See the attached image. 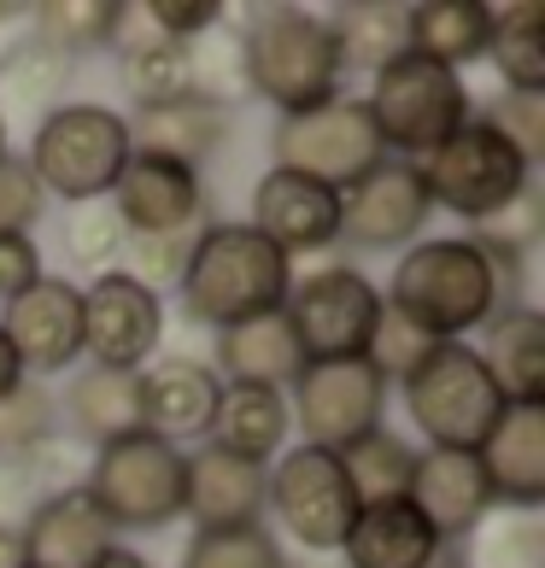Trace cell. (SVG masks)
<instances>
[{"instance_id": "obj_1", "label": "cell", "mask_w": 545, "mask_h": 568, "mask_svg": "<svg viewBox=\"0 0 545 568\" xmlns=\"http://www.w3.org/2000/svg\"><path fill=\"white\" fill-rule=\"evenodd\" d=\"M382 305L434 346L470 341V334H481L498 311H511L493 264L481 258V246L470 235L411 241L400 252V264H393V282L382 293Z\"/></svg>"}, {"instance_id": "obj_2", "label": "cell", "mask_w": 545, "mask_h": 568, "mask_svg": "<svg viewBox=\"0 0 545 568\" xmlns=\"http://www.w3.org/2000/svg\"><path fill=\"white\" fill-rule=\"evenodd\" d=\"M241 89L259 94L276 118H300L341 94V48L323 12L305 7H253L246 30L235 36Z\"/></svg>"}, {"instance_id": "obj_3", "label": "cell", "mask_w": 545, "mask_h": 568, "mask_svg": "<svg viewBox=\"0 0 545 568\" xmlns=\"http://www.w3.org/2000/svg\"><path fill=\"white\" fill-rule=\"evenodd\" d=\"M287 287H293V258L270 246L253 223H205L176 300L188 323L223 334L246 317L282 311Z\"/></svg>"}, {"instance_id": "obj_4", "label": "cell", "mask_w": 545, "mask_h": 568, "mask_svg": "<svg viewBox=\"0 0 545 568\" xmlns=\"http://www.w3.org/2000/svg\"><path fill=\"white\" fill-rule=\"evenodd\" d=\"M135 141H130V118L100 100H65L36 123L30 135V176L41 182L48 200H71V205H100L118 187L123 164H130Z\"/></svg>"}, {"instance_id": "obj_5", "label": "cell", "mask_w": 545, "mask_h": 568, "mask_svg": "<svg viewBox=\"0 0 545 568\" xmlns=\"http://www.w3.org/2000/svg\"><path fill=\"white\" fill-rule=\"evenodd\" d=\"M400 393H405L411 428L423 434L428 452H481V439L511 410V398L498 393V382L470 341L428 346L423 364L400 382Z\"/></svg>"}, {"instance_id": "obj_6", "label": "cell", "mask_w": 545, "mask_h": 568, "mask_svg": "<svg viewBox=\"0 0 545 568\" xmlns=\"http://www.w3.org/2000/svg\"><path fill=\"white\" fill-rule=\"evenodd\" d=\"M364 112L375 123V135H382L387 159L423 164L452 130L470 123L475 100H470L464 71H452V65H440V59H423V53L405 48L400 59H387V65L370 77Z\"/></svg>"}, {"instance_id": "obj_7", "label": "cell", "mask_w": 545, "mask_h": 568, "mask_svg": "<svg viewBox=\"0 0 545 568\" xmlns=\"http://www.w3.org/2000/svg\"><path fill=\"white\" fill-rule=\"evenodd\" d=\"M182 480H188V452L135 428L89 457L82 493L112 521V534H159L182 521Z\"/></svg>"}, {"instance_id": "obj_8", "label": "cell", "mask_w": 545, "mask_h": 568, "mask_svg": "<svg viewBox=\"0 0 545 568\" xmlns=\"http://www.w3.org/2000/svg\"><path fill=\"white\" fill-rule=\"evenodd\" d=\"M264 516L305 557H341L352 521H359V493L334 452L287 446L264 475Z\"/></svg>"}, {"instance_id": "obj_9", "label": "cell", "mask_w": 545, "mask_h": 568, "mask_svg": "<svg viewBox=\"0 0 545 568\" xmlns=\"http://www.w3.org/2000/svg\"><path fill=\"white\" fill-rule=\"evenodd\" d=\"M416 171H423L428 205H440V212H452V217H464L470 229L487 223V217H498V212H505V205L522 194V187L534 182L528 159H522L516 146L498 135L481 112H470L464 130H452L423 164H416Z\"/></svg>"}, {"instance_id": "obj_10", "label": "cell", "mask_w": 545, "mask_h": 568, "mask_svg": "<svg viewBox=\"0 0 545 568\" xmlns=\"http://www.w3.org/2000/svg\"><path fill=\"white\" fill-rule=\"evenodd\" d=\"M270 159H276V171H293L305 182H323L334 194H346L352 182H364L387 159V146L375 135L359 94H334L300 118H282L270 130Z\"/></svg>"}, {"instance_id": "obj_11", "label": "cell", "mask_w": 545, "mask_h": 568, "mask_svg": "<svg viewBox=\"0 0 545 568\" xmlns=\"http://www.w3.org/2000/svg\"><path fill=\"white\" fill-rule=\"evenodd\" d=\"M382 287L359 264H323L311 276H293L282 317L300 341L305 364H334V357H364L382 323Z\"/></svg>"}, {"instance_id": "obj_12", "label": "cell", "mask_w": 545, "mask_h": 568, "mask_svg": "<svg viewBox=\"0 0 545 568\" xmlns=\"http://www.w3.org/2000/svg\"><path fill=\"white\" fill-rule=\"evenodd\" d=\"M387 375L370 357H334V364H305L287 387L293 434L300 446H317L341 457L346 446H359L364 434L382 428L387 416Z\"/></svg>"}, {"instance_id": "obj_13", "label": "cell", "mask_w": 545, "mask_h": 568, "mask_svg": "<svg viewBox=\"0 0 545 568\" xmlns=\"http://www.w3.org/2000/svg\"><path fill=\"white\" fill-rule=\"evenodd\" d=\"M164 346V300L130 282L123 270H100L82 287V357L94 369L135 375Z\"/></svg>"}, {"instance_id": "obj_14", "label": "cell", "mask_w": 545, "mask_h": 568, "mask_svg": "<svg viewBox=\"0 0 545 568\" xmlns=\"http://www.w3.org/2000/svg\"><path fill=\"white\" fill-rule=\"evenodd\" d=\"M434 217L423 171L405 159H382L364 182H352L341 194V241L352 252H405L411 241H423V229Z\"/></svg>"}, {"instance_id": "obj_15", "label": "cell", "mask_w": 545, "mask_h": 568, "mask_svg": "<svg viewBox=\"0 0 545 568\" xmlns=\"http://www.w3.org/2000/svg\"><path fill=\"white\" fill-rule=\"evenodd\" d=\"M0 334L12 341L30 382L77 369L82 357V287L71 276H41L30 293L0 305Z\"/></svg>"}, {"instance_id": "obj_16", "label": "cell", "mask_w": 545, "mask_h": 568, "mask_svg": "<svg viewBox=\"0 0 545 568\" xmlns=\"http://www.w3.org/2000/svg\"><path fill=\"white\" fill-rule=\"evenodd\" d=\"M107 205L118 212L123 235H182V229H205V205L212 200H205L200 171L159 153H130Z\"/></svg>"}, {"instance_id": "obj_17", "label": "cell", "mask_w": 545, "mask_h": 568, "mask_svg": "<svg viewBox=\"0 0 545 568\" xmlns=\"http://www.w3.org/2000/svg\"><path fill=\"white\" fill-rule=\"evenodd\" d=\"M264 463H246L205 439L188 452V480H182V516L194 534H235V528H264Z\"/></svg>"}, {"instance_id": "obj_18", "label": "cell", "mask_w": 545, "mask_h": 568, "mask_svg": "<svg viewBox=\"0 0 545 568\" xmlns=\"http://www.w3.org/2000/svg\"><path fill=\"white\" fill-rule=\"evenodd\" d=\"M218 369L205 357H153L147 369H135V405H141V428L171 439V446H188V439L212 434L218 416Z\"/></svg>"}, {"instance_id": "obj_19", "label": "cell", "mask_w": 545, "mask_h": 568, "mask_svg": "<svg viewBox=\"0 0 545 568\" xmlns=\"http://www.w3.org/2000/svg\"><path fill=\"white\" fill-rule=\"evenodd\" d=\"M253 229L276 252H287V258L329 252V246H341V194L270 164L253 187Z\"/></svg>"}, {"instance_id": "obj_20", "label": "cell", "mask_w": 545, "mask_h": 568, "mask_svg": "<svg viewBox=\"0 0 545 568\" xmlns=\"http://www.w3.org/2000/svg\"><path fill=\"white\" fill-rule=\"evenodd\" d=\"M481 480L493 493V510L539 516L545 504V405H511L498 428L481 439Z\"/></svg>"}, {"instance_id": "obj_21", "label": "cell", "mask_w": 545, "mask_h": 568, "mask_svg": "<svg viewBox=\"0 0 545 568\" xmlns=\"http://www.w3.org/2000/svg\"><path fill=\"white\" fill-rule=\"evenodd\" d=\"M405 498L428 516V528L446 545L470 539L481 521L493 516V493H487V480H481L475 452H416Z\"/></svg>"}, {"instance_id": "obj_22", "label": "cell", "mask_w": 545, "mask_h": 568, "mask_svg": "<svg viewBox=\"0 0 545 568\" xmlns=\"http://www.w3.org/2000/svg\"><path fill=\"white\" fill-rule=\"evenodd\" d=\"M18 534H24L30 568H94L118 545L112 521L94 510V498L82 487H65V493L41 498Z\"/></svg>"}, {"instance_id": "obj_23", "label": "cell", "mask_w": 545, "mask_h": 568, "mask_svg": "<svg viewBox=\"0 0 545 568\" xmlns=\"http://www.w3.org/2000/svg\"><path fill=\"white\" fill-rule=\"evenodd\" d=\"M452 545L428 528V516L411 498H382L364 504L352 534L341 545L346 568H440Z\"/></svg>"}, {"instance_id": "obj_24", "label": "cell", "mask_w": 545, "mask_h": 568, "mask_svg": "<svg viewBox=\"0 0 545 568\" xmlns=\"http://www.w3.org/2000/svg\"><path fill=\"white\" fill-rule=\"evenodd\" d=\"M212 446L235 452L246 463H276L293 439V410L282 387H259V382H223L218 393V416H212Z\"/></svg>"}, {"instance_id": "obj_25", "label": "cell", "mask_w": 545, "mask_h": 568, "mask_svg": "<svg viewBox=\"0 0 545 568\" xmlns=\"http://www.w3.org/2000/svg\"><path fill=\"white\" fill-rule=\"evenodd\" d=\"M212 369L218 382H259V387H293V375L305 369V352L293 341V328L282 311L246 317L235 328L212 334Z\"/></svg>"}, {"instance_id": "obj_26", "label": "cell", "mask_w": 545, "mask_h": 568, "mask_svg": "<svg viewBox=\"0 0 545 568\" xmlns=\"http://www.w3.org/2000/svg\"><path fill=\"white\" fill-rule=\"evenodd\" d=\"M481 364L511 405H545V317L522 300L481 328Z\"/></svg>"}, {"instance_id": "obj_27", "label": "cell", "mask_w": 545, "mask_h": 568, "mask_svg": "<svg viewBox=\"0 0 545 568\" xmlns=\"http://www.w3.org/2000/svg\"><path fill=\"white\" fill-rule=\"evenodd\" d=\"M118 82H123V94H130L135 118L182 106V100H205L200 94V53H194V41H164L153 30H141V36L123 41Z\"/></svg>"}, {"instance_id": "obj_28", "label": "cell", "mask_w": 545, "mask_h": 568, "mask_svg": "<svg viewBox=\"0 0 545 568\" xmlns=\"http://www.w3.org/2000/svg\"><path fill=\"white\" fill-rule=\"evenodd\" d=\"M229 130H235V106H223V100H182V106L130 118L135 153L176 159V164H188V171H200V164L229 141Z\"/></svg>"}, {"instance_id": "obj_29", "label": "cell", "mask_w": 545, "mask_h": 568, "mask_svg": "<svg viewBox=\"0 0 545 568\" xmlns=\"http://www.w3.org/2000/svg\"><path fill=\"white\" fill-rule=\"evenodd\" d=\"M59 416H65L71 434H77L89 452L112 446V439H123V434H135V428H141L135 375L82 364V369L71 375V382H65V393H59Z\"/></svg>"}, {"instance_id": "obj_30", "label": "cell", "mask_w": 545, "mask_h": 568, "mask_svg": "<svg viewBox=\"0 0 545 568\" xmlns=\"http://www.w3.org/2000/svg\"><path fill=\"white\" fill-rule=\"evenodd\" d=\"M405 30L411 53L464 71L493 48V7H481V0H416V7H405Z\"/></svg>"}, {"instance_id": "obj_31", "label": "cell", "mask_w": 545, "mask_h": 568, "mask_svg": "<svg viewBox=\"0 0 545 568\" xmlns=\"http://www.w3.org/2000/svg\"><path fill=\"white\" fill-rule=\"evenodd\" d=\"M65 89H71V59L53 53L48 41H36L30 30L0 53V118L12 123L18 118H48L53 106H65Z\"/></svg>"}, {"instance_id": "obj_32", "label": "cell", "mask_w": 545, "mask_h": 568, "mask_svg": "<svg viewBox=\"0 0 545 568\" xmlns=\"http://www.w3.org/2000/svg\"><path fill=\"white\" fill-rule=\"evenodd\" d=\"M130 0H41V7H30V36L77 65L82 53L118 48L130 30Z\"/></svg>"}, {"instance_id": "obj_33", "label": "cell", "mask_w": 545, "mask_h": 568, "mask_svg": "<svg viewBox=\"0 0 545 568\" xmlns=\"http://www.w3.org/2000/svg\"><path fill=\"white\" fill-rule=\"evenodd\" d=\"M329 30H334V48H341V65L364 71V77H375L387 59H400L411 48L405 7H387V0H352V7H334Z\"/></svg>"}, {"instance_id": "obj_34", "label": "cell", "mask_w": 545, "mask_h": 568, "mask_svg": "<svg viewBox=\"0 0 545 568\" xmlns=\"http://www.w3.org/2000/svg\"><path fill=\"white\" fill-rule=\"evenodd\" d=\"M511 94H545V12L539 7H493V48Z\"/></svg>"}, {"instance_id": "obj_35", "label": "cell", "mask_w": 545, "mask_h": 568, "mask_svg": "<svg viewBox=\"0 0 545 568\" xmlns=\"http://www.w3.org/2000/svg\"><path fill=\"white\" fill-rule=\"evenodd\" d=\"M341 469L352 480V493H359V510L364 504H382V498H405L411 469H416V446L382 423L375 434H364L359 446L341 452Z\"/></svg>"}, {"instance_id": "obj_36", "label": "cell", "mask_w": 545, "mask_h": 568, "mask_svg": "<svg viewBox=\"0 0 545 568\" xmlns=\"http://www.w3.org/2000/svg\"><path fill=\"white\" fill-rule=\"evenodd\" d=\"M59 434V393L48 382H18L12 393H0V457H18Z\"/></svg>"}, {"instance_id": "obj_37", "label": "cell", "mask_w": 545, "mask_h": 568, "mask_svg": "<svg viewBox=\"0 0 545 568\" xmlns=\"http://www.w3.org/2000/svg\"><path fill=\"white\" fill-rule=\"evenodd\" d=\"M194 241H200V229H182V235H130L123 252H118L123 276L164 300L171 287H182V270H188V258H194Z\"/></svg>"}, {"instance_id": "obj_38", "label": "cell", "mask_w": 545, "mask_h": 568, "mask_svg": "<svg viewBox=\"0 0 545 568\" xmlns=\"http://www.w3.org/2000/svg\"><path fill=\"white\" fill-rule=\"evenodd\" d=\"M182 568H293V562L270 528H235V534H194L182 551Z\"/></svg>"}, {"instance_id": "obj_39", "label": "cell", "mask_w": 545, "mask_h": 568, "mask_svg": "<svg viewBox=\"0 0 545 568\" xmlns=\"http://www.w3.org/2000/svg\"><path fill=\"white\" fill-rule=\"evenodd\" d=\"M475 539V568H545V521L539 516H511L481 521Z\"/></svg>"}, {"instance_id": "obj_40", "label": "cell", "mask_w": 545, "mask_h": 568, "mask_svg": "<svg viewBox=\"0 0 545 568\" xmlns=\"http://www.w3.org/2000/svg\"><path fill=\"white\" fill-rule=\"evenodd\" d=\"M123 223L107 200L100 205H77L71 223H65V252H71V264L82 270H112L118 264V252H123Z\"/></svg>"}, {"instance_id": "obj_41", "label": "cell", "mask_w": 545, "mask_h": 568, "mask_svg": "<svg viewBox=\"0 0 545 568\" xmlns=\"http://www.w3.org/2000/svg\"><path fill=\"white\" fill-rule=\"evenodd\" d=\"M481 118H487L493 130L505 135L522 159H528V171L545 159V94H511V89H498Z\"/></svg>"}, {"instance_id": "obj_42", "label": "cell", "mask_w": 545, "mask_h": 568, "mask_svg": "<svg viewBox=\"0 0 545 568\" xmlns=\"http://www.w3.org/2000/svg\"><path fill=\"white\" fill-rule=\"evenodd\" d=\"M48 217V194L30 176L24 153L0 159V235H36V223Z\"/></svg>"}, {"instance_id": "obj_43", "label": "cell", "mask_w": 545, "mask_h": 568, "mask_svg": "<svg viewBox=\"0 0 545 568\" xmlns=\"http://www.w3.org/2000/svg\"><path fill=\"white\" fill-rule=\"evenodd\" d=\"M135 18H147L164 41H205L223 30L229 7H218V0H147V7H135Z\"/></svg>"}, {"instance_id": "obj_44", "label": "cell", "mask_w": 545, "mask_h": 568, "mask_svg": "<svg viewBox=\"0 0 545 568\" xmlns=\"http://www.w3.org/2000/svg\"><path fill=\"white\" fill-rule=\"evenodd\" d=\"M428 346H434V341H423V334H416L411 323H400L393 311H382V323H375V341H370L364 357L387 375V387H400L405 375L423 364V352H428Z\"/></svg>"}, {"instance_id": "obj_45", "label": "cell", "mask_w": 545, "mask_h": 568, "mask_svg": "<svg viewBox=\"0 0 545 568\" xmlns=\"http://www.w3.org/2000/svg\"><path fill=\"white\" fill-rule=\"evenodd\" d=\"M41 276H48V258H41L36 235H0V305L30 293Z\"/></svg>"}, {"instance_id": "obj_46", "label": "cell", "mask_w": 545, "mask_h": 568, "mask_svg": "<svg viewBox=\"0 0 545 568\" xmlns=\"http://www.w3.org/2000/svg\"><path fill=\"white\" fill-rule=\"evenodd\" d=\"M0 568H30V557H24V534H18L12 521H0Z\"/></svg>"}, {"instance_id": "obj_47", "label": "cell", "mask_w": 545, "mask_h": 568, "mask_svg": "<svg viewBox=\"0 0 545 568\" xmlns=\"http://www.w3.org/2000/svg\"><path fill=\"white\" fill-rule=\"evenodd\" d=\"M18 382H24V364H18L12 341H7V334H0V393H12Z\"/></svg>"}, {"instance_id": "obj_48", "label": "cell", "mask_w": 545, "mask_h": 568, "mask_svg": "<svg viewBox=\"0 0 545 568\" xmlns=\"http://www.w3.org/2000/svg\"><path fill=\"white\" fill-rule=\"evenodd\" d=\"M94 568H153V562H147L141 551H130V545H112V551H107V557H100Z\"/></svg>"}, {"instance_id": "obj_49", "label": "cell", "mask_w": 545, "mask_h": 568, "mask_svg": "<svg viewBox=\"0 0 545 568\" xmlns=\"http://www.w3.org/2000/svg\"><path fill=\"white\" fill-rule=\"evenodd\" d=\"M0 24H30V7H18V0H0Z\"/></svg>"}, {"instance_id": "obj_50", "label": "cell", "mask_w": 545, "mask_h": 568, "mask_svg": "<svg viewBox=\"0 0 545 568\" xmlns=\"http://www.w3.org/2000/svg\"><path fill=\"white\" fill-rule=\"evenodd\" d=\"M12 153V146H7V118H0V159H7Z\"/></svg>"}, {"instance_id": "obj_51", "label": "cell", "mask_w": 545, "mask_h": 568, "mask_svg": "<svg viewBox=\"0 0 545 568\" xmlns=\"http://www.w3.org/2000/svg\"><path fill=\"white\" fill-rule=\"evenodd\" d=\"M440 568H457V562H440Z\"/></svg>"}]
</instances>
